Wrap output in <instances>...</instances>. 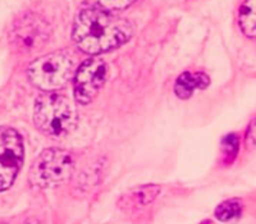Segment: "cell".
<instances>
[{
	"label": "cell",
	"mask_w": 256,
	"mask_h": 224,
	"mask_svg": "<svg viewBox=\"0 0 256 224\" xmlns=\"http://www.w3.org/2000/svg\"><path fill=\"white\" fill-rule=\"evenodd\" d=\"M242 205L238 200L224 201L216 209V216L220 222H228L241 216Z\"/></svg>",
	"instance_id": "8fae6325"
},
{
	"label": "cell",
	"mask_w": 256,
	"mask_h": 224,
	"mask_svg": "<svg viewBox=\"0 0 256 224\" xmlns=\"http://www.w3.org/2000/svg\"><path fill=\"white\" fill-rule=\"evenodd\" d=\"M256 0H244L240 9V26L242 32L248 38H255L256 20Z\"/></svg>",
	"instance_id": "30bf717a"
},
{
	"label": "cell",
	"mask_w": 256,
	"mask_h": 224,
	"mask_svg": "<svg viewBox=\"0 0 256 224\" xmlns=\"http://www.w3.org/2000/svg\"><path fill=\"white\" fill-rule=\"evenodd\" d=\"M24 224H40V223H38V222H36V220H30V222H27V223H24Z\"/></svg>",
	"instance_id": "4fadbf2b"
},
{
	"label": "cell",
	"mask_w": 256,
	"mask_h": 224,
	"mask_svg": "<svg viewBox=\"0 0 256 224\" xmlns=\"http://www.w3.org/2000/svg\"><path fill=\"white\" fill-rule=\"evenodd\" d=\"M0 224H2V223H0Z\"/></svg>",
	"instance_id": "5bb4252c"
},
{
	"label": "cell",
	"mask_w": 256,
	"mask_h": 224,
	"mask_svg": "<svg viewBox=\"0 0 256 224\" xmlns=\"http://www.w3.org/2000/svg\"><path fill=\"white\" fill-rule=\"evenodd\" d=\"M73 158L63 148H46L30 168V184L36 188H52L64 184L73 174Z\"/></svg>",
	"instance_id": "3957f363"
},
{
	"label": "cell",
	"mask_w": 256,
	"mask_h": 224,
	"mask_svg": "<svg viewBox=\"0 0 256 224\" xmlns=\"http://www.w3.org/2000/svg\"><path fill=\"white\" fill-rule=\"evenodd\" d=\"M160 187L158 186H142L136 188L123 196L120 200V206L132 209V208H141L148 205L154 198L159 195Z\"/></svg>",
	"instance_id": "9c48e42d"
},
{
	"label": "cell",
	"mask_w": 256,
	"mask_h": 224,
	"mask_svg": "<svg viewBox=\"0 0 256 224\" xmlns=\"http://www.w3.org/2000/svg\"><path fill=\"white\" fill-rule=\"evenodd\" d=\"M77 113L68 99L56 94H44L35 104L34 122L46 136L60 138L76 128Z\"/></svg>",
	"instance_id": "7a4b0ae2"
},
{
	"label": "cell",
	"mask_w": 256,
	"mask_h": 224,
	"mask_svg": "<svg viewBox=\"0 0 256 224\" xmlns=\"http://www.w3.org/2000/svg\"><path fill=\"white\" fill-rule=\"evenodd\" d=\"M210 84V78L205 73L184 72L177 78L174 84V92L180 99H188L194 91L198 88H206Z\"/></svg>",
	"instance_id": "ba28073f"
},
{
	"label": "cell",
	"mask_w": 256,
	"mask_h": 224,
	"mask_svg": "<svg viewBox=\"0 0 256 224\" xmlns=\"http://www.w3.org/2000/svg\"><path fill=\"white\" fill-rule=\"evenodd\" d=\"M136 0H90V3L95 6L113 12V10H122V9L128 8L134 4Z\"/></svg>",
	"instance_id": "7c38bea8"
},
{
	"label": "cell",
	"mask_w": 256,
	"mask_h": 224,
	"mask_svg": "<svg viewBox=\"0 0 256 224\" xmlns=\"http://www.w3.org/2000/svg\"><path fill=\"white\" fill-rule=\"evenodd\" d=\"M106 66L102 60L91 58L80 66L74 77V96L81 105L90 104L106 80Z\"/></svg>",
	"instance_id": "52a82bcc"
},
{
	"label": "cell",
	"mask_w": 256,
	"mask_h": 224,
	"mask_svg": "<svg viewBox=\"0 0 256 224\" xmlns=\"http://www.w3.org/2000/svg\"><path fill=\"white\" fill-rule=\"evenodd\" d=\"M22 137L10 127H0V191L12 186L24 164Z\"/></svg>",
	"instance_id": "8992f818"
},
{
	"label": "cell",
	"mask_w": 256,
	"mask_h": 224,
	"mask_svg": "<svg viewBox=\"0 0 256 224\" xmlns=\"http://www.w3.org/2000/svg\"><path fill=\"white\" fill-rule=\"evenodd\" d=\"M52 35V27L44 17L38 13L20 14L13 24L10 44L18 52L31 54L45 46Z\"/></svg>",
	"instance_id": "5b68a950"
},
{
	"label": "cell",
	"mask_w": 256,
	"mask_h": 224,
	"mask_svg": "<svg viewBox=\"0 0 256 224\" xmlns=\"http://www.w3.org/2000/svg\"><path fill=\"white\" fill-rule=\"evenodd\" d=\"M131 24L109 10L90 6L76 16L72 38L80 50L100 54L126 44L132 36Z\"/></svg>",
	"instance_id": "6da1fadb"
},
{
	"label": "cell",
	"mask_w": 256,
	"mask_h": 224,
	"mask_svg": "<svg viewBox=\"0 0 256 224\" xmlns=\"http://www.w3.org/2000/svg\"><path fill=\"white\" fill-rule=\"evenodd\" d=\"M74 60L70 52H54L40 56L28 67L27 74L34 86L44 91L64 88L72 74Z\"/></svg>",
	"instance_id": "277c9868"
}]
</instances>
